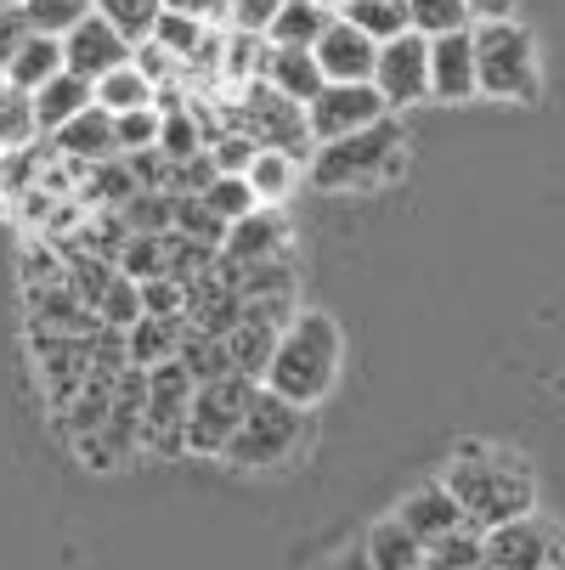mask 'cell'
Segmentation results:
<instances>
[{"mask_svg": "<svg viewBox=\"0 0 565 570\" xmlns=\"http://www.w3.org/2000/svg\"><path fill=\"white\" fill-rule=\"evenodd\" d=\"M165 12H187L198 23H226L232 18V0H165Z\"/></svg>", "mask_w": 565, "mask_h": 570, "instance_id": "obj_50", "label": "cell"}, {"mask_svg": "<svg viewBox=\"0 0 565 570\" xmlns=\"http://www.w3.org/2000/svg\"><path fill=\"white\" fill-rule=\"evenodd\" d=\"M345 23H357L368 40H396V35H408L413 23H408V7H396V0H345V12H340Z\"/></svg>", "mask_w": 565, "mask_h": 570, "instance_id": "obj_31", "label": "cell"}, {"mask_svg": "<svg viewBox=\"0 0 565 570\" xmlns=\"http://www.w3.org/2000/svg\"><path fill=\"white\" fill-rule=\"evenodd\" d=\"M0 7H23V0H0Z\"/></svg>", "mask_w": 565, "mask_h": 570, "instance_id": "obj_54", "label": "cell"}, {"mask_svg": "<svg viewBox=\"0 0 565 570\" xmlns=\"http://www.w3.org/2000/svg\"><path fill=\"white\" fill-rule=\"evenodd\" d=\"M311 51H316V68H322V79H373L379 40H368L357 23L334 18L329 29H322V40H316Z\"/></svg>", "mask_w": 565, "mask_h": 570, "instance_id": "obj_15", "label": "cell"}, {"mask_svg": "<svg viewBox=\"0 0 565 570\" xmlns=\"http://www.w3.org/2000/svg\"><path fill=\"white\" fill-rule=\"evenodd\" d=\"M153 79L136 68V62H125V68H114V73H103L97 79V108H108V114H136V108H153Z\"/></svg>", "mask_w": 565, "mask_h": 570, "instance_id": "obj_27", "label": "cell"}, {"mask_svg": "<svg viewBox=\"0 0 565 570\" xmlns=\"http://www.w3.org/2000/svg\"><path fill=\"white\" fill-rule=\"evenodd\" d=\"M475 86V23L452 35H430V102H469Z\"/></svg>", "mask_w": 565, "mask_h": 570, "instance_id": "obj_13", "label": "cell"}, {"mask_svg": "<svg viewBox=\"0 0 565 570\" xmlns=\"http://www.w3.org/2000/svg\"><path fill=\"white\" fill-rule=\"evenodd\" d=\"M158 153L165 158H198L204 153V130H198V114L182 102V108H171V114H158Z\"/></svg>", "mask_w": 565, "mask_h": 570, "instance_id": "obj_34", "label": "cell"}, {"mask_svg": "<svg viewBox=\"0 0 565 570\" xmlns=\"http://www.w3.org/2000/svg\"><path fill=\"white\" fill-rule=\"evenodd\" d=\"M475 86H480V97H498V102H537L543 97L537 40L515 18L475 23Z\"/></svg>", "mask_w": 565, "mask_h": 570, "instance_id": "obj_4", "label": "cell"}, {"mask_svg": "<svg viewBox=\"0 0 565 570\" xmlns=\"http://www.w3.org/2000/svg\"><path fill=\"white\" fill-rule=\"evenodd\" d=\"M35 136H40V125H35V97H29V91H12V86H0V147L23 153Z\"/></svg>", "mask_w": 565, "mask_h": 570, "instance_id": "obj_35", "label": "cell"}, {"mask_svg": "<svg viewBox=\"0 0 565 570\" xmlns=\"http://www.w3.org/2000/svg\"><path fill=\"white\" fill-rule=\"evenodd\" d=\"M305 441V406L300 401H283L277 390H255L244 424H237V435L226 441V463L237 469H277L283 458H294V446Z\"/></svg>", "mask_w": 565, "mask_h": 570, "instance_id": "obj_6", "label": "cell"}, {"mask_svg": "<svg viewBox=\"0 0 565 570\" xmlns=\"http://www.w3.org/2000/svg\"><path fill=\"white\" fill-rule=\"evenodd\" d=\"M51 147H57L62 158H74V165H103V158H119L114 114L91 102L86 114H74L62 130H51Z\"/></svg>", "mask_w": 565, "mask_h": 570, "instance_id": "obj_17", "label": "cell"}, {"mask_svg": "<svg viewBox=\"0 0 565 570\" xmlns=\"http://www.w3.org/2000/svg\"><path fill=\"white\" fill-rule=\"evenodd\" d=\"M142 311L147 316H182L187 311V288L176 277H153V283H142Z\"/></svg>", "mask_w": 565, "mask_h": 570, "instance_id": "obj_46", "label": "cell"}, {"mask_svg": "<svg viewBox=\"0 0 565 570\" xmlns=\"http://www.w3.org/2000/svg\"><path fill=\"white\" fill-rule=\"evenodd\" d=\"M57 73H62V40H57V35H29L0 79H7L12 91H29V97H35L46 79H57Z\"/></svg>", "mask_w": 565, "mask_h": 570, "instance_id": "obj_22", "label": "cell"}, {"mask_svg": "<svg viewBox=\"0 0 565 570\" xmlns=\"http://www.w3.org/2000/svg\"><path fill=\"white\" fill-rule=\"evenodd\" d=\"M419 570H436V564H430V559H425V564H419Z\"/></svg>", "mask_w": 565, "mask_h": 570, "instance_id": "obj_55", "label": "cell"}, {"mask_svg": "<svg viewBox=\"0 0 565 570\" xmlns=\"http://www.w3.org/2000/svg\"><path fill=\"white\" fill-rule=\"evenodd\" d=\"M396 7H408V0H396Z\"/></svg>", "mask_w": 565, "mask_h": 570, "instance_id": "obj_58", "label": "cell"}, {"mask_svg": "<svg viewBox=\"0 0 565 570\" xmlns=\"http://www.w3.org/2000/svg\"><path fill=\"white\" fill-rule=\"evenodd\" d=\"M97 102V86L86 73H74V68H62L57 79H46V86L35 91V125H40V136H51V130H62L74 114H86Z\"/></svg>", "mask_w": 565, "mask_h": 570, "instance_id": "obj_20", "label": "cell"}, {"mask_svg": "<svg viewBox=\"0 0 565 570\" xmlns=\"http://www.w3.org/2000/svg\"><path fill=\"white\" fill-rule=\"evenodd\" d=\"M469 23H493V18H515V0H464Z\"/></svg>", "mask_w": 565, "mask_h": 570, "instance_id": "obj_51", "label": "cell"}, {"mask_svg": "<svg viewBox=\"0 0 565 570\" xmlns=\"http://www.w3.org/2000/svg\"><path fill=\"white\" fill-rule=\"evenodd\" d=\"M97 12V0H23V18H29V29L35 35H68V29H79Z\"/></svg>", "mask_w": 565, "mask_h": 570, "instance_id": "obj_32", "label": "cell"}, {"mask_svg": "<svg viewBox=\"0 0 565 570\" xmlns=\"http://www.w3.org/2000/svg\"><path fill=\"white\" fill-rule=\"evenodd\" d=\"M396 520L408 525L419 542H436V537H447V531L464 525V509H458V498L447 492V485H425V492H413L408 503L396 509Z\"/></svg>", "mask_w": 565, "mask_h": 570, "instance_id": "obj_21", "label": "cell"}, {"mask_svg": "<svg viewBox=\"0 0 565 570\" xmlns=\"http://www.w3.org/2000/svg\"><path fill=\"white\" fill-rule=\"evenodd\" d=\"M198 198H204V204H210V209H215L226 226H232V220H244V215L261 204V198H255V187H250L244 176H215V181H210Z\"/></svg>", "mask_w": 565, "mask_h": 570, "instance_id": "obj_39", "label": "cell"}, {"mask_svg": "<svg viewBox=\"0 0 565 570\" xmlns=\"http://www.w3.org/2000/svg\"><path fill=\"white\" fill-rule=\"evenodd\" d=\"M130 40L103 18V12H91L86 23H79V29H68L62 35V68H74V73H86L91 79V86H97V79L103 73H114V68H125L130 62Z\"/></svg>", "mask_w": 565, "mask_h": 570, "instance_id": "obj_12", "label": "cell"}, {"mask_svg": "<svg viewBox=\"0 0 565 570\" xmlns=\"http://www.w3.org/2000/svg\"><path fill=\"white\" fill-rule=\"evenodd\" d=\"M171 232H182V237H193V243H210V249H221L226 243V220L198 198V193H182L176 198V226Z\"/></svg>", "mask_w": 565, "mask_h": 570, "instance_id": "obj_37", "label": "cell"}, {"mask_svg": "<svg viewBox=\"0 0 565 570\" xmlns=\"http://www.w3.org/2000/svg\"><path fill=\"white\" fill-rule=\"evenodd\" d=\"M480 570H498V564H480Z\"/></svg>", "mask_w": 565, "mask_h": 570, "instance_id": "obj_56", "label": "cell"}, {"mask_svg": "<svg viewBox=\"0 0 565 570\" xmlns=\"http://www.w3.org/2000/svg\"><path fill=\"white\" fill-rule=\"evenodd\" d=\"M487 564L498 570H548V564H565V537L537 520V514H520V520H504L487 531Z\"/></svg>", "mask_w": 565, "mask_h": 570, "instance_id": "obj_11", "label": "cell"}, {"mask_svg": "<svg viewBox=\"0 0 565 570\" xmlns=\"http://www.w3.org/2000/svg\"><path fill=\"white\" fill-rule=\"evenodd\" d=\"M340 379V328L322 311H300L277 351H272V367H266V390H277L283 401H300V406H316L322 395L334 390Z\"/></svg>", "mask_w": 565, "mask_h": 570, "instance_id": "obj_2", "label": "cell"}, {"mask_svg": "<svg viewBox=\"0 0 565 570\" xmlns=\"http://www.w3.org/2000/svg\"><path fill=\"white\" fill-rule=\"evenodd\" d=\"M97 316H103V328H130V322L142 316V283H130V277L119 272L114 288H108V299L97 305Z\"/></svg>", "mask_w": 565, "mask_h": 570, "instance_id": "obj_43", "label": "cell"}, {"mask_svg": "<svg viewBox=\"0 0 565 570\" xmlns=\"http://www.w3.org/2000/svg\"><path fill=\"white\" fill-rule=\"evenodd\" d=\"M441 485L458 498L464 525H475V531H493L504 520H520L537 503V480H532L526 458L498 452V446H480V441L458 446V463L447 469Z\"/></svg>", "mask_w": 565, "mask_h": 570, "instance_id": "obj_1", "label": "cell"}, {"mask_svg": "<svg viewBox=\"0 0 565 570\" xmlns=\"http://www.w3.org/2000/svg\"><path fill=\"white\" fill-rule=\"evenodd\" d=\"M329 23H334V12H322L316 0H283V12L272 18L266 40L272 46H316Z\"/></svg>", "mask_w": 565, "mask_h": 570, "instance_id": "obj_25", "label": "cell"}, {"mask_svg": "<svg viewBox=\"0 0 565 570\" xmlns=\"http://www.w3.org/2000/svg\"><path fill=\"white\" fill-rule=\"evenodd\" d=\"M114 136H119V153H147V147H158V108L114 114Z\"/></svg>", "mask_w": 565, "mask_h": 570, "instance_id": "obj_45", "label": "cell"}, {"mask_svg": "<svg viewBox=\"0 0 565 570\" xmlns=\"http://www.w3.org/2000/svg\"><path fill=\"white\" fill-rule=\"evenodd\" d=\"M119 215H125V226H130V232H171V226H176V198H171V193L142 187Z\"/></svg>", "mask_w": 565, "mask_h": 570, "instance_id": "obj_40", "label": "cell"}, {"mask_svg": "<svg viewBox=\"0 0 565 570\" xmlns=\"http://www.w3.org/2000/svg\"><path fill=\"white\" fill-rule=\"evenodd\" d=\"M176 362L193 373V384H210V379L237 373V367H232V351H226V334H198L193 322H187V340H182Z\"/></svg>", "mask_w": 565, "mask_h": 570, "instance_id": "obj_26", "label": "cell"}, {"mask_svg": "<svg viewBox=\"0 0 565 570\" xmlns=\"http://www.w3.org/2000/svg\"><path fill=\"white\" fill-rule=\"evenodd\" d=\"M425 559H430L436 570H480V564H487V531L458 525V531L425 542Z\"/></svg>", "mask_w": 565, "mask_h": 570, "instance_id": "obj_29", "label": "cell"}, {"mask_svg": "<svg viewBox=\"0 0 565 570\" xmlns=\"http://www.w3.org/2000/svg\"><path fill=\"white\" fill-rule=\"evenodd\" d=\"M283 12V0H232V29H250V35H266L272 18Z\"/></svg>", "mask_w": 565, "mask_h": 570, "instance_id": "obj_48", "label": "cell"}, {"mask_svg": "<svg viewBox=\"0 0 565 570\" xmlns=\"http://www.w3.org/2000/svg\"><path fill=\"white\" fill-rule=\"evenodd\" d=\"M97 12H103L130 46H142V40L153 35L158 12H165V0H97Z\"/></svg>", "mask_w": 565, "mask_h": 570, "instance_id": "obj_36", "label": "cell"}, {"mask_svg": "<svg viewBox=\"0 0 565 570\" xmlns=\"http://www.w3.org/2000/svg\"><path fill=\"white\" fill-rule=\"evenodd\" d=\"M130 62L153 79V86H176V73H182V62H176L165 46H158V40H142V46L130 51Z\"/></svg>", "mask_w": 565, "mask_h": 570, "instance_id": "obj_47", "label": "cell"}, {"mask_svg": "<svg viewBox=\"0 0 565 570\" xmlns=\"http://www.w3.org/2000/svg\"><path fill=\"white\" fill-rule=\"evenodd\" d=\"M266 46H272V40H266ZM261 79H266L272 91H283L289 102H300V108H305L322 86H329V79H322V68H316V51H311V46H272Z\"/></svg>", "mask_w": 565, "mask_h": 570, "instance_id": "obj_18", "label": "cell"}, {"mask_svg": "<svg viewBox=\"0 0 565 570\" xmlns=\"http://www.w3.org/2000/svg\"><path fill=\"white\" fill-rule=\"evenodd\" d=\"M283 328H272V322H255V316H237V328L226 334V351H232V367L244 379H266L272 367V351H277Z\"/></svg>", "mask_w": 565, "mask_h": 570, "instance_id": "obj_23", "label": "cell"}, {"mask_svg": "<svg viewBox=\"0 0 565 570\" xmlns=\"http://www.w3.org/2000/svg\"><path fill=\"white\" fill-rule=\"evenodd\" d=\"M114 266H119L130 283H153V277H165V232H130Z\"/></svg>", "mask_w": 565, "mask_h": 570, "instance_id": "obj_33", "label": "cell"}, {"mask_svg": "<svg viewBox=\"0 0 565 570\" xmlns=\"http://www.w3.org/2000/svg\"><path fill=\"white\" fill-rule=\"evenodd\" d=\"M221 255H226L232 266L289 255V220H283V209H277V204H255L244 220H232V226H226V243H221Z\"/></svg>", "mask_w": 565, "mask_h": 570, "instance_id": "obj_14", "label": "cell"}, {"mask_svg": "<svg viewBox=\"0 0 565 570\" xmlns=\"http://www.w3.org/2000/svg\"><path fill=\"white\" fill-rule=\"evenodd\" d=\"M362 548H368V564H373V570H419V564H425V542L401 525V520H379Z\"/></svg>", "mask_w": 565, "mask_h": 570, "instance_id": "obj_24", "label": "cell"}, {"mask_svg": "<svg viewBox=\"0 0 565 570\" xmlns=\"http://www.w3.org/2000/svg\"><path fill=\"white\" fill-rule=\"evenodd\" d=\"M316 7H322V12H334V18H340V12H345V0H316Z\"/></svg>", "mask_w": 565, "mask_h": 570, "instance_id": "obj_53", "label": "cell"}, {"mask_svg": "<svg viewBox=\"0 0 565 570\" xmlns=\"http://www.w3.org/2000/svg\"><path fill=\"white\" fill-rule=\"evenodd\" d=\"M373 91L384 97V108H413V102H430V35L408 29L379 46L373 57Z\"/></svg>", "mask_w": 565, "mask_h": 570, "instance_id": "obj_9", "label": "cell"}, {"mask_svg": "<svg viewBox=\"0 0 565 570\" xmlns=\"http://www.w3.org/2000/svg\"><path fill=\"white\" fill-rule=\"evenodd\" d=\"M187 340V311L182 316H136L130 328H125V362L130 367H158V362H171Z\"/></svg>", "mask_w": 565, "mask_h": 570, "instance_id": "obj_19", "label": "cell"}, {"mask_svg": "<svg viewBox=\"0 0 565 570\" xmlns=\"http://www.w3.org/2000/svg\"><path fill=\"white\" fill-rule=\"evenodd\" d=\"M221 125H226V130H244L255 147L289 153L294 165H311V153H316L311 125H305V108L289 102L283 91H272L266 79H250L244 91H232V97L221 102Z\"/></svg>", "mask_w": 565, "mask_h": 570, "instance_id": "obj_5", "label": "cell"}, {"mask_svg": "<svg viewBox=\"0 0 565 570\" xmlns=\"http://www.w3.org/2000/svg\"><path fill=\"white\" fill-rule=\"evenodd\" d=\"M193 373L171 356L147 367V406H142V446L153 458H176L187 452V406H193Z\"/></svg>", "mask_w": 565, "mask_h": 570, "instance_id": "obj_8", "label": "cell"}, {"mask_svg": "<svg viewBox=\"0 0 565 570\" xmlns=\"http://www.w3.org/2000/svg\"><path fill=\"white\" fill-rule=\"evenodd\" d=\"M29 322H35V328H46V334H97L103 328V316L68 288V277L29 288Z\"/></svg>", "mask_w": 565, "mask_h": 570, "instance_id": "obj_16", "label": "cell"}, {"mask_svg": "<svg viewBox=\"0 0 565 570\" xmlns=\"http://www.w3.org/2000/svg\"><path fill=\"white\" fill-rule=\"evenodd\" d=\"M114 277H119V266H114V261H103V255H74V261H68V288H74L79 299H86L91 311L108 299Z\"/></svg>", "mask_w": 565, "mask_h": 570, "instance_id": "obj_38", "label": "cell"}, {"mask_svg": "<svg viewBox=\"0 0 565 570\" xmlns=\"http://www.w3.org/2000/svg\"><path fill=\"white\" fill-rule=\"evenodd\" d=\"M29 35H35V29H29L23 7H0V73H7V62L18 57V46H23Z\"/></svg>", "mask_w": 565, "mask_h": 570, "instance_id": "obj_49", "label": "cell"}, {"mask_svg": "<svg viewBox=\"0 0 565 570\" xmlns=\"http://www.w3.org/2000/svg\"><path fill=\"white\" fill-rule=\"evenodd\" d=\"M384 97L373 91V79H329L311 102H305V125L311 141H340L351 130H368L373 119H384Z\"/></svg>", "mask_w": 565, "mask_h": 570, "instance_id": "obj_10", "label": "cell"}, {"mask_svg": "<svg viewBox=\"0 0 565 570\" xmlns=\"http://www.w3.org/2000/svg\"><path fill=\"white\" fill-rule=\"evenodd\" d=\"M136 193H142V181H136V170H130V158H125V153H119V158H103V165L86 170V204L125 209Z\"/></svg>", "mask_w": 565, "mask_h": 570, "instance_id": "obj_28", "label": "cell"}, {"mask_svg": "<svg viewBox=\"0 0 565 570\" xmlns=\"http://www.w3.org/2000/svg\"><path fill=\"white\" fill-rule=\"evenodd\" d=\"M261 379H244V373H226V379H210L193 390V406H187V452L198 458H221L226 441L244 424L250 401H255Z\"/></svg>", "mask_w": 565, "mask_h": 570, "instance_id": "obj_7", "label": "cell"}, {"mask_svg": "<svg viewBox=\"0 0 565 570\" xmlns=\"http://www.w3.org/2000/svg\"><path fill=\"white\" fill-rule=\"evenodd\" d=\"M408 23L419 35H452L469 29V7L464 0H408Z\"/></svg>", "mask_w": 565, "mask_h": 570, "instance_id": "obj_42", "label": "cell"}, {"mask_svg": "<svg viewBox=\"0 0 565 570\" xmlns=\"http://www.w3.org/2000/svg\"><path fill=\"white\" fill-rule=\"evenodd\" d=\"M204 29H210V23H198V18H187V12H158V23H153V35H147V40H158L176 62H187V57L198 51Z\"/></svg>", "mask_w": 565, "mask_h": 570, "instance_id": "obj_41", "label": "cell"}, {"mask_svg": "<svg viewBox=\"0 0 565 570\" xmlns=\"http://www.w3.org/2000/svg\"><path fill=\"white\" fill-rule=\"evenodd\" d=\"M548 570H565V564H548Z\"/></svg>", "mask_w": 565, "mask_h": 570, "instance_id": "obj_57", "label": "cell"}, {"mask_svg": "<svg viewBox=\"0 0 565 570\" xmlns=\"http://www.w3.org/2000/svg\"><path fill=\"white\" fill-rule=\"evenodd\" d=\"M401 147H408V136H401V125L384 114V119H373L368 130H351V136H340V141H316V153H311L305 170H311L316 187L362 193V187H373V181H384V176L401 170Z\"/></svg>", "mask_w": 565, "mask_h": 570, "instance_id": "obj_3", "label": "cell"}, {"mask_svg": "<svg viewBox=\"0 0 565 570\" xmlns=\"http://www.w3.org/2000/svg\"><path fill=\"white\" fill-rule=\"evenodd\" d=\"M255 153H261V147H255L244 130H221V136L210 141V158H215L221 176H244V170L255 165Z\"/></svg>", "mask_w": 565, "mask_h": 570, "instance_id": "obj_44", "label": "cell"}, {"mask_svg": "<svg viewBox=\"0 0 565 570\" xmlns=\"http://www.w3.org/2000/svg\"><path fill=\"white\" fill-rule=\"evenodd\" d=\"M329 570H373V564H368V548H351V553H340Z\"/></svg>", "mask_w": 565, "mask_h": 570, "instance_id": "obj_52", "label": "cell"}, {"mask_svg": "<svg viewBox=\"0 0 565 570\" xmlns=\"http://www.w3.org/2000/svg\"><path fill=\"white\" fill-rule=\"evenodd\" d=\"M294 176H300V165H294L289 153H277V147H261V153H255V165L244 170V181L255 187L261 204H283V198L294 193Z\"/></svg>", "mask_w": 565, "mask_h": 570, "instance_id": "obj_30", "label": "cell"}]
</instances>
